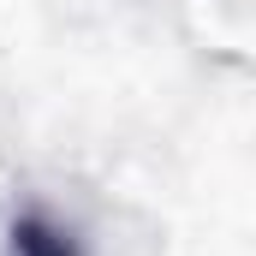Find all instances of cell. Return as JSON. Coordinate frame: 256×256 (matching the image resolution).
Segmentation results:
<instances>
[{
  "instance_id": "obj_1",
  "label": "cell",
  "mask_w": 256,
  "mask_h": 256,
  "mask_svg": "<svg viewBox=\"0 0 256 256\" xmlns=\"http://www.w3.org/2000/svg\"><path fill=\"white\" fill-rule=\"evenodd\" d=\"M12 256H84L78 250V238L54 226L48 214H18L12 220Z\"/></svg>"
}]
</instances>
